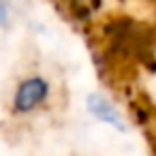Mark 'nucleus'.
<instances>
[{
	"instance_id": "2",
	"label": "nucleus",
	"mask_w": 156,
	"mask_h": 156,
	"mask_svg": "<svg viewBox=\"0 0 156 156\" xmlns=\"http://www.w3.org/2000/svg\"><path fill=\"white\" fill-rule=\"evenodd\" d=\"M86 103H88L90 113H92L96 120H101L103 124H109V126H113L115 130H122V133L128 130V126H126L122 113L118 111V107H115L107 96L94 92V94H90V96L86 98Z\"/></svg>"
},
{
	"instance_id": "3",
	"label": "nucleus",
	"mask_w": 156,
	"mask_h": 156,
	"mask_svg": "<svg viewBox=\"0 0 156 156\" xmlns=\"http://www.w3.org/2000/svg\"><path fill=\"white\" fill-rule=\"evenodd\" d=\"M9 0H0V24H2V28L7 30L9 28Z\"/></svg>"
},
{
	"instance_id": "1",
	"label": "nucleus",
	"mask_w": 156,
	"mask_h": 156,
	"mask_svg": "<svg viewBox=\"0 0 156 156\" xmlns=\"http://www.w3.org/2000/svg\"><path fill=\"white\" fill-rule=\"evenodd\" d=\"M49 92H51V86H49L47 77L28 75L15 86V92H13V98H11V111L15 115L34 113L37 109H41L47 103Z\"/></svg>"
}]
</instances>
